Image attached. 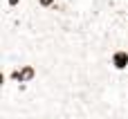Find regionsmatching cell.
Here are the masks:
<instances>
[{
	"label": "cell",
	"instance_id": "cell-1",
	"mask_svg": "<svg viewBox=\"0 0 128 119\" xmlns=\"http://www.w3.org/2000/svg\"><path fill=\"white\" fill-rule=\"evenodd\" d=\"M110 68L119 74L128 72V47H117L110 54Z\"/></svg>",
	"mask_w": 128,
	"mask_h": 119
},
{
	"label": "cell",
	"instance_id": "cell-2",
	"mask_svg": "<svg viewBox=\"0 0 128 119\" xmlns=\"http://www.w3.org/2000/svg\"><path fill=\"white\" fill-rule=\"evenodd\" d=\"M22 4V0H4L2 2V7H9V9H16V7H20Z\"/></svg>",
	"mask_w": 128,
	"mask_h": 119
}]
</instances>
